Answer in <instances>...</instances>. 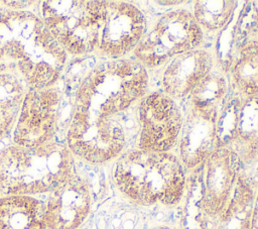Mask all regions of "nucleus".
Instances as JSON below:
<instances>
[{"instance_id": "22", "label": "nucleus", "mask_w": 258, "mask_h": 229, "mask_svg": "<svg viewBox=\"0 0 258 229\" xmlns=\"http://www.w3.org/2000/svg\"><path fill=\"white\" fill-rule=\"evenodd\" d=\"M251 229H258V186L255 190L251 213Z\"/></svg>"}, {"instance_id": "23", "label": "nucleus", "mask_w": 258, "mask_h": 229, "mask_svg": "<svg viewBox=\"0 0 258 229\" xmlns=\"http://www.w3.org/2000/svg\"><path fill=\"white\" fill-rule=\"evenodd\" d=\"M148 229H173V228L167 224H157V225H153V226L149 227Z\"/></svg>"}, {"instance_id": "24", "label": "nucleus", "mask_w": 258, "mask_h": 229, "mask_svg": "<svg viewBox=\"0 0 258 229\" xmlns=\"http://www.w3.org/2000/svg\"><path fill=\"white\" fill-rule=\"evenodd\" d=\"M257 39H258V32H257Z\"/></svg>"}, {"instance_id": "6", "label": "nucleus", "mask_w": 258, "mask_h": 229, "mask_svg": "<svg viewBox=\"0 0 258 229\" xmlns=\"http://www.w3.org/2000/svg\"><path fill=\"white\" fill-rule=\"evenodd\" d=\"M204 32L186 9H175L158 18L134 49V56L146 69L166 65L173 58L199 48Z\"/></svg>"}, {"instance_id": "1", "label": "nucleus", "mask_w": 258, "mask_h": 229, "mask_svg": "<svg viewBox=\"0 0 258 229\" xmlns=\"http://www.w3.org/2000/svg\"><path fill=\"white\" fill-rule=\"evenodd\" d=\"M67 61L39 15L0 8V73L20 78L28 89H44L59 81Z\"/></svg>"}, {"instance_id": "14", "label": "nucleus", "mask_w": 258, "mask_h": 229, "mask_svg": "<svg viewBox=\"0 0 258 229\" xmlns=\"http://www.w3.org/2000/svg\"><path fill=\"white\" fill-rule=\"evenodd\" d=\"M0 229H46L44 204L32 196L0 198Z\"/></svg>"}, {"instance_id": "18", "label": "nucleus", "mask_w": 258, "mask_h": 229, "mask_svg": "<svg viewBox=\"0 0 258 229\" xmlns=\"http://www.w3.org/2000/svg\"><path fill=\"white\" fill-rule=\"evenodd\" d=\"M27 90L20 78L0 73V140L14 129Z\"/></svg>"}, {"instance_id": "3", "label": "nucleus", "mask_w": 258, "mask_h": 229, "mask_svg": "<svg viewBox=\"0 0 258 229\" xmlns=\"http://www.w3.org/2000/svg\"><path fill=\"white\" fill-rule=\"evenodd\" d=\"M147 69L137 60H107L93 66L77 85L71 112L118 118L148 88Z\"/></svg>"}, {"instance_id": "17", "label": "nucleus", "mask_w": 258, "mask_h": 229, "mask_svg": "<svg viewBox=\"0 0 258 229\" xmlns=\"http://www.w3.org/2000/svg\"><path fill=\"white\" fill-rule=\"evenodd\" d=\"M242 163L258 159V95L242 102L236 140L230 147Z\"/></svg>"}, {"instance_id": "13", "label": "nucleus", "mask_w": 258, "mask_h": 229, "mask_svg": "<svg viewBox=\"0 0 258 229\" xmlns=\"http://www.w3.org/2000/svg\"><path fill=\"white\" fill-rule=\"evenodd\" d=\"M214 56L204 48H196L173 58L161 76L163 92L173 98L188 97L197 85L212 71Z\"/></svg>"}, {"instance_id": "2", "label": "nucleus", "mask_w": 258, "mask_h": 229, "mask_svg": "<svg viewBox=\"0 0 258 229\" xmlns=\"http://www.w3.org/2000/svg\"><path fill=\"white\" fill-rule=\"evenodd\" d=\"M112 178L122 196L143 207L177 206L186 191L185 168L171 152L124 151L115 159Z\"/></svg>"}, {"instance_id": "9", "label": "nucleus", "mask_w": 258, "mask_h": 229, "mask_svg": "<svg viewBox=\"0 0 258 229\" xmlns=\"http://www.w3.org/2000/svg\"><path fill=\"white\" fill-rule=\"evenodd\" d=\"M203 165L199 206L214 222L229 203L242 165L237 154L227 147L218 148Z\"/></svg>"}, {"instance_id": "20", "label": "nucleus", "mask_w": 258, "mask_h": 229, "mask_svg": "<svg viewBox=\"0 0 258 229\" xmlns=\"http://www.w3.org/2000/svg\"><path fill=\"white\" fill-rule=\"evenodd\" d=\"M229 82L222 73L212 71L192 90L188 96L189 103L220 109L229 94Z\"/></svg>"}, {"instance_id": "15", "label": "nucleus", "mask_w": 258, "mask_h": 229, "mask_svg": "<svg viewBox=\"0 0 258 229\" xmlns=\"http://www.w3.org/2000/svg\"><path fill=\"white\" fill-rule=\"evenodd\" d=\"M232 93L242 101L258 95V40L242 45L229 69Z\"/></svg>"}, {"instance_id": "5", "label": "nucleus", "mask_w": 258, "mask_h": 229, "mask_svg": "<svg viewBox=\"0 0 258 229\" xmlns=\"http://www.w3.org/2000/svg\"><path fill=\"white\" fill-rule=\"evenodd\" d=\"M39 7L44 25L68 55L84 56L98 49L107 1L48 0Z\"/></svg>"}, {"instance_id": "11", "label": "nucleus", "mask_w": 258, "mask_h": 229, "mask_svg": "<svg viewBox=\"0 0 258 229\" xmlns=\"http://www.w3.org/2000/svg\"><path fill=\"white\" fill-rule=\"evenodd\" d=\"M219 108L188 103L178 138V158L185 169H196L218 149L216 123Z\"/></svg>"}, {"instance_id": "4", "label": "nucleus", "mask_w": 258, "mask_h": 229, "mask_svg": "<svg viewBox=\"0 0 258 229\" xmlns=\"http://www.w3.org/2000/svg\"><path fill=\"white\" fill-rule=\"evenodd\" d=\"M74 174V154L66 142L24 147L11 144L0 151V193L32 196L50 193Z\"/></svg>"}, {"instance_id": "16", "label": "nucleus", "mask_w": 258, "mask_h": 229, "mask_svg": "<svg viewBox=\"0 0 258 229\" xmlns=\"http://www.w3.org/2000/svg\"><path fill=\"white\" fill-rule=\"evenodd\" d=\"M254 195V188L241 173L229 203L213 222L212 229H251Z\"/></svg>"}, {"instance_id": "10", "label": "nucleus", "mask_w": 258, "mask_h": 229, "mask_svg": "<svg viewBox=\"0 0 258 229\" xmlns=\"http://www.w3.org/2000/svg\"><path fill=\"white\" fill-rule=\"evenodd\" d=\"M145 31L144 14L136 5L107 1L106 17L97 50L108 60L123 59L134 51Z\"/></svg>"}, {"instance_id": "19", "label": "nucleus", "mask_w": 258, "mask_h": 229, "mask_svg": "<svg viewBox=\"0 0 258 229\" xmlns=\"http://www.w3.org/2000/svg\"><path fill=\"white\" fill-rule=\"evenodd\" d=\"M236 8L237 2L232 0H199L191 13L203 32L216 33L227 27Z\"/></svg>"}, {"instance_id": "21", "label": "nucleus", "mask_w": 258, "mask_h": 229, "mask_svg": "<svg viewBox=\"0 0 258 229\" xmlns=\"http://www.w3.org/2000/svg\"><path fill=\"white\" fill-rule=\"evenodd\" d=\"M242 100L233 93L227 96L224 103L219 109L216 123V136L218 148H230L236 140L239 112Z\"/></svg>"}, {"instance_id": "8", "label": "nucleus", "mask_w": 258, "mask_h": 229, "mask_svg": "<svg viewBox=\"0 0 258 229\" xmlns=\"http://www.w3.org/2000/svg\"><path fill=\"white\" fill-rule=\"evenodd\" d=\"M62 94L55 86L27 90L13 129V144L35 147L55 140Z\"/></svg>"}, {"instance_id": "12", "label": "nucleus", "mask_w": 258, "mask_h": 229, "mask_svg": "<svg viewBox=\"0 0 258 229\" xmlns=\"http://www.w3.org/2000/svg\"><path fill=\"white\" fill-rule=\"evenodd\" d=\"M92 192L88 182L73 174L49 193L44 204L46 227L49 229H78L89 216Z\"/></svg>"}, {"instance_id": "7", "label": "nucleus", "mask_w": 258, "mask_h": 229, "mask_svg": "<svg viewBox=\"0 0 258 229\" xmlns=\"http://www.w3.org/2000/svg\"><path fill=\"white\" fill-rule=\"evenodd\" d=\"M137 119L138 149L170 152L177 144L183 116L175 100L163 91L146 93L139 100Z\"/></svg>"}]
</instances>
